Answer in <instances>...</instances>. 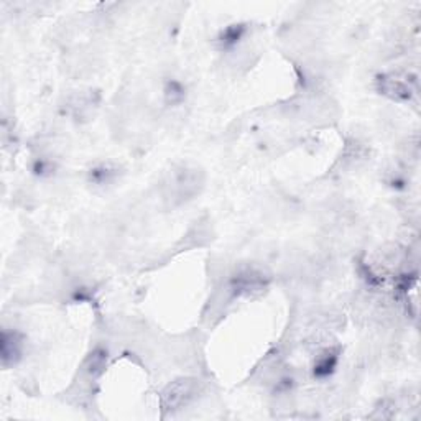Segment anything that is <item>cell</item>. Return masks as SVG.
<instances>
[{
    "label": "cell",
    "instance_id": "cell-3",
    "mask_svg": "<svg viewBox=\"0 0 421 421\" xmlns=\"http://www.w3.org/2000/svg\"><path fill=\"white\" fill-rule=\"evenodd\" d=\"M202 186L201 173L196 168H181L173 175V181L170 184L172 188V199H178L180 202L188 201L193 198L196 193H199Z\"/></svg>",
    "mask_w": 421,
    "mask_h": 421
},
{
    "label": "cell",
    "instance_id": "cell-10",
    "mask_svg": "<svg viewBox=\"0 0 421 421\" xmlns=\"http://www.w3.org/2000/svg\"><path fill=\"white\" fill-rule=\"evenodd\" d=\"M105 365H108V350L95 349L94 353L89 355V359L86 362L88 374L90 377H99L104 372Z\"/></svg>",
    "mask_w": 421,
    "mask_h": 421
},
{
    "label": "cell",
    "instance_id": "cell-9",
    "mask_svg": "<svg viewBox=\"0 0 421 421\" xmlns=\"http://www.w3.org/2000/svg\"><path fill=\"white\" fill-rule=\"evenodd\" d=\"M186 99V88L177 79H170L165 84V100L170 105H180Z\"/></svg>",
    "mask_w": 421,
    "mask_h": 421
},
{
    "label": "cell",
    "instance_id": "cell-6",
    "mask_svg": "<svg viewBox=\"0 0 421 421\" xmlns=\"http://www.w3.org/2000/svg\"><path fill=\"white\" fill-rule=\"evenodd\" d=\"M339 353L336 349H324L323 353H319L316 360L313 364V374L316 378H326L333 375V372L338 367Z\"/></svg>",
    "mask_w": 421,
    "mask_h": 421
},
{
    "label": "cell",
    "instance_id": "cell-7",
    "mask_svg": "<svg viewBox=\"0 0 421 421\" xmlns=\"http://www.w3.org/2000/svg\"><path fill=\"white\" fill-rule=\"evenodd\" d=\"M117 177H119V168L112 167L109 163L98 165L89 172V181L94 186H108L114 183Z\"/></svg>",
    "mask_w": 421,
    "mask_h": 421
},
{
    "label": "cell",
    "instance_id": "cell-5",
    "mask_svg": "<svg viewBox=\"0 0 421 421\" xmlns=\"http://www.w3.org/2000/svg\"><path fill=\"white\" fill-rule=\"evenodd\" d=\"M24 355V336L17 331L2 333V362L4 367L15 365Z\"/></svg>",
    "mask_w": 421,
    "mask_h": 421
},
{
    "label": "cell",
    "instance_id": "cell-4",
    "mask_svg": "<svg viewBox=\"0 0 421 421\" xmlns=\"http://www.w3.org/2000/svg\"><path fill=\"white\" fill-rule=\"evenodd\" d=\"M377 83L380 94L397 103H410L417 94V90L408 83V78H400L397 74H383L377 79Z\"/></svg>",
    "mask_w": 421,
    "mask_h": 421
},
{
    "label": "cell",
    "instance_id": "cell-1",
    "mask_svg": "<svg viewBox=\"0 0 421 421\" xmlns=\"http://www.w3.org/2000/svg\"><path fill=\"white\" fill-rule=\"evenodd\" d=\"M201 392V382L198 378H178L170 383L162 393V408L165 415L175 413L178 410L184 408Z\"/></svg>",
    "mask_w": 421,
    "mask_h": 421
},
{
    "label": "cell",
    "instance_id": "cell-2",
    "mask_svg": "<svg viewBox=\"0 0 421 421\" xmlns=\"http://www.w3.org/2000/svg\"><path fill=\"white\" fill-rule=\"evenodd\" d=\"M269 279L264 271L255 269H244L237 271L229 281V290H231L234 298L239 296H250L262 293L266 289Z\"/></svg>",
    "mask_w": 421,
    "mask_h": 421
},
{
    "label": "cell",
    "instance_id": "cell-8",
    "mask_svg": "<svg viewBox=\"0 0 421 421\" xmlns=\"http://www.w3.org/2000/svg\"><path fill=\"white\" fill-rule=\"evenodd\" d=\"M247 33V28L242 24H236V25H229L226 30L222 31L219 36V45L221 50H234L239 43H241L242 38Z\"/></svg>",
    "mask_w": 421,
    "mask_h": 421
}]
</instances>
